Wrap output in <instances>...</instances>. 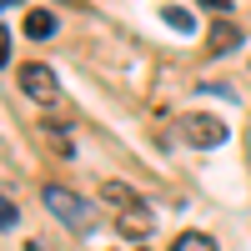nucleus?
Instances as JSON below:
<instances>
[{
	"label": "nucleus",
	"instance_id": "20e7f679",
	"mask_svg": "<svg viewBox=\"0 0 251 251\" xmlns=\"http://www.w3.org/2000/svg\"><path fill=\"white\" fill-rule=\"evenodd\" d=\"M116 231H121V236H131V241H146V236H151V211H146V206L121 211V216H116Z\"/></svg>",
	"mask_w": 251,
	"mask_h": 251
},
{
	"label": "nucleus",
	"instance_id": "f257e3e1",
	"mask_svg": "<svg viewBox=\"0 0 251 251\" xmlns=\"http://www.w3.org/2000/svg\"><path fill=\"white\" fill-rule=\"evenodd\" d=\"M226 121L221 116H206V111H186L181 116V141L196 146V151H216V146H226Z\"/></svg>",
	"mask_w": 251,
	"mask_h": 251
},
{
	"label": "nucleus",
	"instance_id": "423d86ee",
	"mask_svg": "<svg viewBox=\"0 0 251 251\" xmlns=\"http://www.w3.org/2000/svg\"><path fill=\"white\" fill-rule=\"evenodd\" d=\"M25 35H30V40H50V35H55V15H50V10H30V15H25Z\"/></svg>",
	"mask_w": 251,
	"mask_h": 251
},
{
	"label": "nucleus",
	"instance_id": "f03ea898",
	"mask_svg": "<svg viewBox=\"0 0 251 251\" xmlns=\"http://www.w3.org/2000/svg\"><path fill=\"white\" fill-rule=\"evenodd\" d=\"M40 196H46V211H50V216H60L71 231H86V226L96 221V206H91V201H80V196H71L66 186H46Z\"/></svg>",
	"mask_w": 251,
	"mask_h": 251
},
{
	"label": "nucleus",
	"instance_id": "0eeeda50",
	"mask_svg": "<svg viewBox=\"0 0 251 251\" xmlns=\"http://www.w3.org/2000/svg\"><path fill=\"white\" fill-rule=\"evenodd\" d=\"M100 196H106V201H116L121 211H131V206H141V201H136V191H131L126 181H106V186H100Z\"/></svg>",
	"mask_w": 251,
	"mask_h": 251
},
{
	"label": "nucleus",
	"instance_id": "39448f33",
	"mask_svg": "<svg viewBox=\"0 0 251 251\" xmlns=\"http://www.w3.org/2000/svg\"><path fill=\"white\" fill-rule=\"evenodd\" d=\"M206 46H211L216 55H221V50H236V46H241V25H236V20H216L211 35H206Z\"/></svg>",
	"mask_w": 251,
	"mask_h": 251
},
{
	"label": "nucleus",
	"instance_id": "f8f14e48",
	"mask_svg": "<svg viewBox=\"0 0 251 251\" xmlns=\"http://www.w3.org/2000/svg\"><path fill=\"white\" fill-rule=\"evenodd\" d=\"M0 5H5V10H15V5H20V0H0Z\"/></svg>",
	"mask_w": 251,
	"mask_h": 251
},
{
	"label": "nucleus",
	"instance_id": "6e6552de",
	"mask_svg": "<svg viewBox=\"0 0 251 251\" xmlns=\"http://www.w3.org/2000/svg\"><path fill=\"white\" fill-rule=\"evenodd\" d=\"M171 251H216V241L206 236V231H181V236L171 241Z\"/></svg>",
	"mask_w": 251,
	"mask_h": 251
},
{
	"label": "nucleus",
	"instance_id": "9d476101",
	"mask_svg": "<svg viewBox=\"0 0 251 251\" xmlns=\"http://www.w3.org/2000/svg\"><path fill=\"white\" fill-rule=\"evenodd\" d=\"M0 221H5V231H10V226L20 221V211H15V201H5V206H0Z\"/></svg>",
	"mask_w": 251,
	"mask_h": 251
},
{
	"label": "nucleus",
	"instance_id": "1a4fd4ad",
	"mask_svg": "<svg viewBox=\"0 0 251 251\" xmlns=\"http://www.w3.org/2000/svg\"><path fill=\"white\" fill-rule=\"evenodd\" d=\"M161 20H166V25H171V30H181V35H191V30H196L191 10H181V5H166V10H161Z\"/></svg>",
	"mask_w": 251,
	"mask_h": 251
},
{
	"label": "nucleus",
	"instance_id": "7ed1b4c3",
	"mask_svg": "<svg viewBox=\"0 0 251 251\" xmlns=\"http://www.w3.org/2000/svg\"><path fill=\"white\" fill-rule=\"evenodd\" d=\"M20 91H25L35 106H55L60 100V80H55V71L46 60H25V66H20Z\"/></svg>",
	"mask_w": 251,
	"mask_h": 251
},
{
	"label": "nucleus",
	"instance_id": "9b49d317",
	"mask_svg": "<svg viewBox=\"0 0 251 251\" xmlns=\"http://www.w3.org/2000/svg\"><path fill=\"white\" fill-rule=\"evenodd\" d=\"M206 10H216V20H226V10H231V0H201Z\"/></svg>",
	"mask_w": 251,
	"mask_h": 251
}]
</instances>
